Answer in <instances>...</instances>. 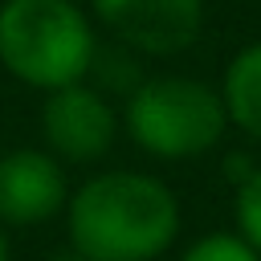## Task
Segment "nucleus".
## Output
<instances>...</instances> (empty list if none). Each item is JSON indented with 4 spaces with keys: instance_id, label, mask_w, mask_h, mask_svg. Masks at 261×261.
Here are the masks:
<instances>
[{
    "instance_id": "1",
    "label": "nucleus",
    "mask_w": 261,
    "mask_h": 261,
    "mask_svg": "<svg viewBox=\"0 0 261 261\" xmlns=\"http://www.w3.org/2000/svg\"><path fill=\"white\" fill-rule=\"evenodd\" d=\"M179 224V196L147 171L90 175L65 200V241L77 261H159Z\"/></svg>"
},
{
    "instance_id": "2",
    "label": "nucleus",
    "mask_w": 261,
    "mask_h": 261,
    "mask_svg": "<svg viewBox=\"0 0 261 261\" xmlns=\"http://www.w3.org/2000/svg\"><path fill=\"white\" fill-rule=\"evenodd\" d=\"M94 29L73 0H4L0 4V61L33 90H61L86 82L94 61Z\"/></svg>"
},
{
    "instance_id": "3",
    "label": "nucleus",
    "mask_w": 261,
    "mask_h": 261,
    "mask_svg": "<svg viewBox=\"0 0 261 261\" xmlns=\"http://www.w3.org/2000/svg\"><path fill=\"white\" fill-rule=\"evenodd\" d=\"M122 126L130 143L155 159H200L208 155L228 126L220 90L200 77L159 73L143 77L122 106Z\"/></svg>"
},
{
    "instance_id": "4",
    "label": "nucleus",
    "mask_w": 261,
    "mask_h": 261,
    "mask_svg": "<svg viewBox=\"0 0 261 261\" xmlns=\"http://www.w3.org/2000/svg\"><path fill=\"white\" fill-rule=\"evenodd\" d=\"M118 135V114L102 90L90 82H69L45 94L41 106V139L45 151L65 163H98Z\"/></svg>"
},
{
    "instance_id": "5",
    "label": "nucleus",
    "mask_w": 261,
    "mask_h": 261,
    "mask_svg": "<svg viewBox=\"0 0 261 261\" xmlns=\"http://www.w3.org/2000/svg\"><path fill=\"white\" fill-rule=\"evenodd\" d=\"M98 20L135 53L171 57L196 45L204 0H94Z\"/></svg>"
},
{
    "instance_id": "6",
    "label": "nucleus",
    "mask_w": 261,
    "mask_h": 261,
    "mask_svg": "<svg viewBox=\"0 0 261 261\" xmlns=\"http://www.w3.org/2000/svg\"><path fill=\"white\" fill-rule=\"evenodd\" d=\"M69 184L57 155L41 147H16L0 155V224L33 228L65 212Z\"/></svg>"
},
{
    "instance_id": "7",
    "label": "nucleus",
    "mask_w": 261,
    "mask_h": 261,
    "mask_svg": "<svg viewBox=\"0 0 261 261\" xmlns=\"http://www.w3.org/2000/svg\"><path fill=\"white\" fill-rule=\"evenodd\" d=\"M220 102L232 126H241L249 139H261V41L232 53L224 65Z\"/></svg>"
},
{
    "instance_id": "8",
    "label": "nucleus",
    "mask_w": 261,
    "mask_h": 261,
    "mask_svg": "<svg viewBox=\"0 0 261 261\" xmlns=\"http://www.w3.org/2000/svg\"><path fill=\"white\" fill-rule=\"evenodd\" d=\"M86 77H94V90H102V94H130L139 82H143V69H139V61H135V49H94V61H90V73Z\"/></svg>"
},
{
    "instance_id": "9",
    "label": "nucleus",
    "mask_w": 261,
    "mask_h": 261,
    "mask_svg": "<svg viewBox=\"0 0 261 261\" xmlns=\"http://www.w3.org/2000/svg\"><path fill=\"white\" fill-rule=\"evenodd\" d=\"M179 261H261V253L232 228V232H204V237H196L179 253Z\"/></svg>"
},
{
    "instance_id": "10",
    "label": "nucleus",
    "mask_w": 261,
    "mask_h": 261,
    "mask_svg": "<svg viewBox=\"0 0 261 261\" xmlns=\"http://www.w3.org/2000/svg\"><path fill=\"white\" fill-rule=\"evenodd\" d=\"M232 220H237V232L261 253V167H253L249 179L232 188Z\"/></svg>"
},
{
    "instance_id": "11",
    "label": "nucleus",
    "mask_w": 261,
    "mask_h": 261,
    "mask_svg": "<svg viewBox=\"0 0 261 261\" xmlns=\"http://www.w3.org/2000/svg\"><path fill=\"white\" fill-rule=\"evenodd\" d=\"M253 167H257V163H253L249 155H241V151H232V155L224 159V175H228V184H232V188H237L241 179H249V171H253Z\"/></svg>"
},
{
    "instance_id": "12",
    "label": "nucleus",
    "mask_w": 261,
    "mask_h": 261,
    "mask_svg": "<svg viewBox=\"0 0 261 261\" xmlns=\"http://www.w3.org/2000/svg\"><path fill=\"white\" fill-rule=\"evenodd\" d=\"M0 261H8V232H4V224H0Z\"/></svg>"
}]
</instances>
